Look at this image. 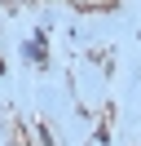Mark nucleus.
I'll use <instances>...</instances> for the list:
<instances>
[{
    "instance_id": "nucleus-1",
    "label": "nucleus",
    "mask_w": 141,
    "mask_h": 146,
    "mask_svg": "<svg viewBox=\"0 0 141 146\" xmlns=\"http://www.w3.org/2000/svg\"><path fill=\"white\" fill-rule=\"evenodd\" d=\"M22 58H26V62H35V66H44V62H49V49H44V31H35V36L22 44Z\"/></svg>"
},
{
    "instance_id": "nucleus-2",
    "label": "nucleus",
    "mask_w": 141,
    "mask_h": 146,
    "mask_svg": "<svg viewBox=\"0 0 141 146\" xmlns=\"http://www.w3.org/2000/svg\"><path fill=\"white\" fill-rule=\"evenodd\" d=\"M70 5H75V9H110L115 0H70Z\"/></svg>"
},
{
    "instance_id": "nucleus-3",
    "label": "nucleus",
    "mask_w": 141,
    "mask_h": 146,
    "mask_svg": "<svg viewBox=\"0 0 141 146\" xmlns=\"http://www.w3.org/2000/svg\"><path fill=\"white\" fill-rule=\"evenodd\" d=\"M0 75H5V58H0Z\"/></svg>"
}]
</instances>
